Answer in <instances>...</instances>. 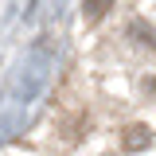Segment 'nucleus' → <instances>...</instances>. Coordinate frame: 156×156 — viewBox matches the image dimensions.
<instances>
[{"label": "nucleus", "instance_id": "obj_1", "mask_svg": "<svg viewBox=\"0 0 156 156\" xmlns=\"http://www.w3.org/2000/svg\"><path fill=\"white\" fill-rule=\"evenodd\" d=\"M148 140H152L148 125H129V129H125V136H121V144H125L129 152H140V148H148Z\"/></svg>", "mask_w": 156, "mask_h": 156}, {"label": "nucleus", "instance_id": "obj_2", "mask_svg": "<svg viewBox=\"0 0 156 156\" xmlns=\"http://www.w3.org/2000/svg\"><path fill=\"white\" fill-rule=\"evenodd\" d=\"M109 4H113V0H86V20H101L109 12Z\"/></svg>", "mask_w": 156, "mask_h": 156}]
</instances>
